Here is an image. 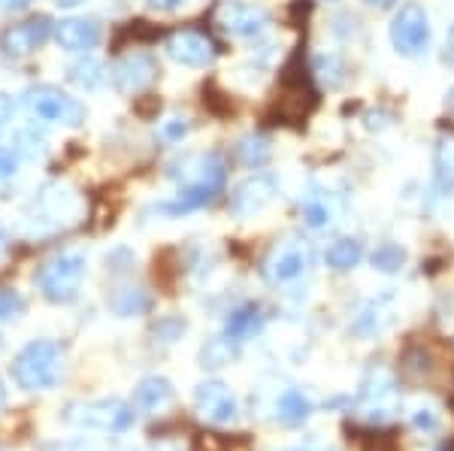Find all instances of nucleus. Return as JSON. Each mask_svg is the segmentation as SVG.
Returning a JSON list of instances; mask_svg holds the SVG:
<instances>
[{"mask_svg":"<svg viewBox=\"0 0 454 451\" xmlns=\"http://www.w3.org/2000/svg\"><path fill=\"white\" fill-rule=\"evenodd\" d=\"M394 318L391 309V297H376V300H367L364 309L355 315V324L351 330L361 333V337H372V333H382Z\"/></svg>","mask_w":454,"mask_h":451,"instance_id":"nucleus-19","label":"nucleus"},{"mask_svg":"<svg viewBox=\"0 0 454 451\" xmlns=\"http://www.w3.org/2000/svg\"><path fill=\"white\" fill-rule=\"evenodd\" d=\"M113 89L124 97H137L158 79V61L149 52H128L113 64Z\"/></svg>","mask_w":454,"mask_h":451,"instance_id":"nucleus-12","label":"nucleus"},{"mask_svg":"<svg viewBox=\"0 0 454 451\" xmlns=\"http://www.w3.org/2000/svg\"><path fill=\"white\" fill-rule=\"evenodd\" d=\"M197 412L212 424H227L237 418V400H233L231 388L222 382H203L194 394Z\"/></svg>","mask_w":454,"mask_h":451,"instance_id":"nucleus-17","label":"nucleus"},{"mask_svg":"<svg viewBox=\"0 0 454 451\" xmlns=\"http://www.w3.org/2000/svg\"><path fill=\"white\" fill-rule=\"evenodd\" d=\"M12 113H16V104H12V97L0 91V130H4L12 121Z\"/></svg>","mask_w":454,"mask_h":451,"instance_id":"nucleus-35","label":"nucleus"},{"mask_svg":"<svg viewBox=\"0 0 454 451\" xmlns=\"http://www.w3.org/2000/svg\"><path fill=\"white\" fill-rule=\"evenodd\" d=\"M12 379L25 391L55 388L64 369V348L52 339H34L12 358Z\"/></svg>","mask_w":454,"mask_h":451,"instance_id":"nucleus-3","label":"nucleus"},{"mask_svg":"<svg viewBox=\"0 0 454 451\" xmlns=\"http://www.w3.org/2000/svg\"><path fill=\"white\" fill-rule=\"evenodd\" d=\"M55 6H61V10H73V6H79V4H85V0H52Z\"/></svg>","mask_w":454,"mask_h":451,"instance_id":"nucleus-40","label":"nucleus"},{"mask_svg":"<svg viewBox=\"0 0 454 451\" xmlns=\"http://www.w3.org/2000/svg\"><path fill=\"white\" fill-rule=\"evenodd\" d=\"M215 25L237 40H258L270 27V12L248 0H222L215 6Z\"/></svg>","mask_w":454,"mask_h":451,"instance_id":"nucleus-9","label":"nucleus"},{"mask_svg":"<svg viewBox=\"0 0 454 451\" xmlns=\"http://www.w3.org/2000/svg\"><path fill=\"white\" fill-rule=\"evenodd\" d=\"M43 134H36L34 128H25L16 134V140H12V152L19 155V161H36V158H43V152H46V145H43Z\"/></svg>","mask_w":454,"mask_h":451,"instance_id":"nucleus-28","label":"nucleus"},{"mask_svg":"<svg viewBox=\"0 0 454 451\" xmlns=\"http://www.w3.org/2000/svg\"><path fill=\"white\" fill-rule=\"evenodd\" d=\"M372 267L382 273H397L403 270V264H406V252L400 249L397 243H382L376 252H372Z\"/></svg>","mask_w":454,"mask_h":451,"instance_id":"nucleus-29","label":"nucleus"},{"mask_svg":"<svg viewBox=\"0 0 454 451\" xmlns=\"http://www.w3.org/2000/svg\"><path fill=\"white\" fill-rule=\"evenodd\" d=\"M434 191L439 198L454 194V130H442L434 143Z\"/></svg>","mask_w":454,"mask_h":451,"instance_id":"nucleus-18","label":"nucleus"},{"mask_svg":"<svg viewBox=\"0 0 454 451\" xmlns=\"http://www.w3.org/2000/svg\"><path fill=\"white\" fill-rule=\"evenodd\" d=\"M445 106H449L451 113H454V89H451L449 94H445Z\"/></svg>","mask_w":454,"mask_h":451,"instance_id":"nucleus-42","label":"nucleus"},{"mask_svg":"<svg viewBox=\"0 0 454 451\" xmlns=\"http://www.w3.org/2000/svg\"><path fill=\"white\" fill-rule=\"evenodd\" d=\"M173 400V385L164 379V376H149L137 385L134 394V406L140 412H158L160 406H167Z\"/></svg>","mask_w":454,"mask_h":451,"instance_id":"nucleus-21","label":"nucleus"},{"mask_svg":"<svg viewBox=\"0 0 454 451\" xmlns=\"http://www.w3.org/2000/svg\"><path fill=\"white\" fill-rule=\"evenodd\" d=\"M415 424H419V427H436V418L434 416H419V418H415Z\"/></svg>","mask_w":454,"mask_h":451,"instance_id":"nucleus-41","label":"nucleus"},{"mask_svg":"<svg viewBox=\"0 0 454 451\" xmlns=\"http://www.w3.org/2000/svg\"><path fill=\"white\" fill-rule=\"evenodd\" d=\"M279 198V179L267 170H254L252 176H246L227 198V213L239 222L252 215H261L263 209L273 206V200Z\"/></svg>","mask_w":454,"mask_h":451,"instance_id":"nucleus-7","label":"nucleus"},{"mask_svg":"<svg viewBox=\"0 0 454 451\" xmlns=\"http://www.w3.org/2000/svg\"><path fill=\"white\" fill-rule=\"evenodd\" d=\"M367 6H372V10H394V6L400 4V0H364Z\"/></svg>","mask_w":454,"mask_h":451,"instance_id":"nucleus-38","label":"nucleus"},{"mask_svg":"<svg viewBox=\"0 0 454 451\" xmlns=\"http://www.w3.org/2000/svg\"><path fill=\"white\" fill-rule=\"evenodd\" d=\"M318 97H315V89H312V79H309V70L300 67V61H294L285 67V76H282V94H279V113L288 115V119H306L312 113Z\"/></svg>","mask_w":454,"mask_h":451,"instance_id":"nucleus-14","label":"nucleus"},{"mask_svg":"<svg viewBox=\"0 0 454 451\" xmlns=\"http://www.w3.org/2000/svg\"><path fill=\"white\" fill-rule=\"evenodd\" d=\"M106 303H109V309H113L115 315H121V318L143 315V312H149V309H152V297H149V291H143V288H130V285L115 288L113 294L106 297Z\"/></svg>","mask_w":454,"mask_h":451,"instance_id":"nucleus-23","label":"nucleus"},{"mask_svg":"<svg viewBox=\"0 0 454 451\" xmlns=\"http://www.w3.org/2000/svg\"><path fill=\"white\" fill-rule=\"evenodd\" d=\"M16 176H19V155L12 149H4V145H0V200L12 194Z\"/></svg>","mask_w":454,"mask_h":451,"instance_id":"nucleus-30","label":"nucleus"},{"mask_svg":"<svg viewBox=\"0 0 454 451\" xmlns=\"http://www.w3.org/2000/svg\"><path fill=\"white\" fill-rule=\"evenodd\" d=\"M340 215H342V198L327 185H321V182H312L303 198H300V218H303L306 228L327 230L340 222Z\"/></svg>","mask_w":454,"mask_h":451,"instance_id":"nucleus-15","label":"nucleus"},{"mask_svg":"<svg viewBox=\"0 0 454 451\" xmlns=\"http://www.w3.org/2000/svg\"><path fill=\"white\" fill-rule=\"evenodd\" d=\"M106 67H104V61H98L94 55H82V58H76V61L67 67V79L73 85H79L82 91H98L100 85L106 82Z\"/></svg>","mask_w":454,"mask_h":451,"instance_id":"nucleus-22","label":"nucleus"},{"mask_svg":"<svg viewBox=\"0 0 454 451\" xmlns=\"http://www.w3.org/2000/svg\"><path fill=\"white\" fill-rule=\"evenodd\" d=\"M82 215V198L64 182H46L34 191L27 203V224L31 234H58L67 230L70 224L79 222Z\"/></svg>","mask_w":454,"mask_h":451,"instance_id":"nucleus-2","label":"nucleus"},{"mask_svg":"<svg viewBox=\"0 0 454 451\" xmlns=\"http://www.w3.org/2000/svg\"><path fill=\"white\" fill-rule=\"evenodd\" d=\"M261 327H263V309L258 303H246V307L233 309L231 315H227L224 333L231 339H237V343H246L254 333H261Z\"/></svg>","mask_w":454,"mask_h":451,"instance_id":"nucleus-20","label":"nucleus"},{"mask_svg":"<svg viewBox=\"0 0 454 451\" xmlns=\"http://www.w3.org/2000/svg\"><path fill=\"white\" fill-rule=\"evenodd\" d=\"M21 109L31 119L46 121V125H64V128H79L85 125L88 109L79 97H73L58 85H31L21 91Z\"/></svg>","mask_w":454,"mask_h":451,"instance_id":"nucleus-4","label":"nucleus"},{"mask_svg":"<svg viewBox=\"0 0 454 451\" xmlns=\"http://www.w3.org/2000/svg\"><path fill=\"white\" fill-rule=\"evenodd\" d=\"M85 279V254L79 252H64L49 258L40 270L34 273V282L40 288V294L46 297L55 307H64V303H73L79 297V288H82Z\"/></svg>","mask_w":454,"mask_h":451,"instance_id":"nucleus-5","label":"nucleus"},{"mask_svg":"<svg viewBox=\"0 0 454 451\" xmlns=\"http://www.w3.org/2000/svg\"><path fill=\"white\" fill-rule=\"evenodd\" d=\"M25 312V297L16 288H0V322H12Z\"/></svg>","mask_w":454,"mask_h":451,"instance_id":"nucleus-31","label":"nucleus"},{"mask_svg":"<svg viewBox=\"0 0 454 451\" xmlns=\"http://www.w3.org/2000/svg\"><path fill=\"white\" fill-rule=\"evenodd\" d=\"M67 418L82 427H91V431L124 433L134 424V409L119 397H106V400H94V403L73 406Z\"/></svg>","mask_w":454,"mask_h":451,"instance_id":"nucleus-11","label":"nucleus"},{"mask_svg":"<svg viewBox=\"0 0 454 451\" xmlns=\"http://www.w3.org/2000/svg\"><path fill=\"white\" fill-rule=\"evenodd\" d=\"M149 6H155V10H176L179 4H185V0H145Z\"/></svg>","mask_w":454,"mask_h":451,"instance_id":"nucleus-37","label":"nucleus"},{"mask_svg":"<svg viewBox=\"0 0 454 451\" xmlns=\"http://www.w3.org/2000/svg\"><path fill=\"white\" fill-rule=\"evenodd\" d=\"M170 61H176L179 67H192V70H207L215 64L218 58V46L209 34L197 31V27H179L167 36L164 43Z\"/></svg>","mask_w":454,"mask_h":451,"instance_id":"nucleus-10","label":"nucleus"},{"mask_svg":"<svg viewBox=\"0 0 454 451\" xmlns=\"http://www.w3.org/2000/svg\"><path fill=\"white\" fill-rule=\"evenodd\" d=\"M239 343L237 339H231L224 333V337H215V339H209L207 346H203V352H200V358H203V367H227L233 358H237V348Z\"/></svg>","mask_w":454,"mask_h":451,"instance_id":"nucleus-27","label":"nucleus"},{"mask_svg":"<svg viewBox=\"0 0 454 451\" xmlns=\"http://www.w3.org/2000/svg\"><path fill=\"white\" fill-rule=\"evenodd\" d=\"M6 245V230H4V224H0V249Z\"/></svg>","mask_w":454,"mask_h":451,"instance_id":"nucleus-44","label":"nucleus"},{"mask_svg":"<svg viewBox=\"0 0 454 451\" xmlns=\"http://www.w3.org/2000/svg\"><path fill=\"white\" fill-rule=\"evenodd\" d=\"M270 158H273V143L263 134H246L243 140L237 143V161L248 167V170H261Z\"/></svg>","mask_w":454,"mask_h":451,"instance_id":"nucleus-25","label":"nucleus"},{"mask_svg":"<svg viewBox=\"0 0 454 451\" xmlns=\"http://www.w3.org/2000/svg\"><path fill=\"white\" fill-rule=\"evenodd\" d=\"M445 64H449V67L454 70V25L449 27V34H445Z\"/></svg>","mask_w":454,"mask_h":451,"instance_id":"nucleus-36","label":"nucleus"},{"mask_svg":"<svg viewBox=\"0 0 454 451\" xmlns=\"http://www.w3.org/2000/svg\"><path fill=\"white\" fill-rule=\"evenodd\" d=\"M309 264H312L309 245L300 243V239H282V243H276L273 249H270L261 273L270 285H291V282L303 279Z\"/></svg>","mask_w":454,"mask_h":451,"instance_id":"nucleus-8","label":"nucleus"},{"mask_svg":"<svg viewBox=\"0 0 454 451\" xmlns=\"http://www.w3.org/2000/svg\"><path fill=\"white\" fill-rule=\"evenodd\" d=\"M34 0H4V6L6 10H12V12H19V10H27V6H31Z\"/></svg>","mask_w":454,"mask_h":451,"instance_id":"nucleus-39","label":"nucleus"},{"mask_svg":"<svg viewBox=\"0 0 454 451\" xmlns=\"http://www.w3.org/2000/svg\"><path fill=\"white\" fill-rule=\"evenodd\" d=\"M158 134H160V140H164V143L176 145V143H182L188 134H192V125H188V119H182V115H173V119L160 121Z\"/></svg>","mask_w":454,"mask_h":451,"instance_id":"nucleus-32","label":"nucleus"},{"mask_svg":"<svg viewBox=\"0 0 454 451\" xmlns=\"http://www.w3.org/2000/svg\"><path fill=\"white\" fill-rule=\"evenodd\" d=\"M325 260H327V267H331V270L348 273L364 260V245L357 243V239H351V237H342V239H336V243L327 245Z\"/></svg>","mask_w":454,"mask_h":451,"instance_id":"nucleus-24","label":"nucleus"},{"mask_svg":"<svg viewBox=\"0 0 454 451\" xmlns=\"http://www.w3.org/2000/svg\"><path fill=\"white\" fill-rule=\"evenodd\" d=\"M309 412H312L309 400L300 394V391H285L279 397V406H276V416H279V421H285V424H303V421L309 418Z\"/></svg>","mask_w":454,"mask_h":451,"instance_id":"nucleus-26","label":"nucleus"},{"mask_svg":"<svg viewBox=\"0 0 454 451\" xmlns=\"http://www.w3.org/2000/svg\"><path fill=\"white\" fill-rule=\"evenodd\" d=\"M182 333H185V322L182 318H164L155 327V337H164V343H176Z\"/></svg>","mask_w":454,"mask_h":451,"instance_id":"nucleus-33","label":"nucleus"},{"mask_svg":"<svg viewBox=\"0 0 454 451\" xmlns=\"http://www.w3.org/2000/svg\"><path fill=\"white\" fill-rule=\"evenodd\" d=\"M55 34V25L49 16H31L19 25H10L4 34H0V52L6 58H27L34 55L36 49H43L49 43V36Z\"/></svg>","mask_w":454,"mask_h":451,"instance_id":"nucleus-13","label":"nucleus"},{"mask_svg":"<svg viewBox=\"0 0 454 451\" xmlns=\"http://www.w3.org/2000/svg\"><path fill=\"white\" fill-rule=\"evenodd\" d=\"M100 40H104V27L91 16H70L55 25V43L64 52L85 55V52H91Z\"/></svg>","mask_w":454,"mask_h":451,"instance_id":"nucleus-16","label":"nucleus"},{"mask_svg":"<svg viewBox=\"0 0 454 451\" xmlns=\"http://www.w3.org/2000/svg\"><path fill=\"white\" fill-rule=\"evenodd\" d=\"M391 46L400 58H421L430 49V16L421 4H400V10L391 19Z\"/></svg>","mask_w":454,"mask_h":451,"instance_id":"nucleus-6","label":"nucleus"},{"mask_svg":"<svg viewBox=\"0 0 454 451\" xmlns=\"http://www.w3.org/2000/svg\"><path fill=\"white\" fill-rule=\"evenodd\" d=\"M170 176L176 179V198L160 200L155 213L164 215H185L194 209L209 206L227 185V167L215 152H200V155L182 158V164H173Z\"/></svg>","mask_w":454,"mask_h":451,"instance_id":"nucleus-1","label":"nucleus"},{"mask_svg":"<svg viewBox=\"0 0 454 451\" xmlns=\"http://www.w3.org/2000/svg\"><path fill=\"white\" fill-rule=\"evenodd\" d=\"M4 403H6V388H4V382H0V409H4Z\"/></svg>","mask_w":454,"mask_h":451,"instance_id":"nucleus-43","label":"nucleus"},{"mask_svg":"<svg viewBox=\"0 0 454 451\" xmlns=\"http://www.w3.org/2000/svg\"><path fill=\"white\" fill-rule=\"evenodd\" d=\"M370 442H364V451H400L397 439H394L391 433H367Z\"/></svg>","mask_w":454,"mask_h":451,"instance_id":"nucleus-34","label":"nucleus"}]
</instances>
